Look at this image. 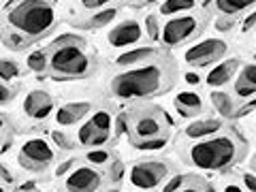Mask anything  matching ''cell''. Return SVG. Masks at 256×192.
I'll list each match as a JSON object with an SVG mask.
<instances>
[{
	"label": "cell",
	"mask_w": 256,
	"mask_h": 192,
	"mask_svg": "<svg viewBox=\"0 0 256 192\" xmlns=\"http://www.w3.org/2000/svg\"><path fill=\"white\" fill-rule=\"evenodd\" d=\"M186 82L194 86V84H198V82H201V79H198V75H196V73H186Z\"/></svg>",
	"instance_id": "obj_43"
},
{
	"label": "cell",
	"mask_w": 256,
	"mask_h": 192,
	"mask_svg": "<svg viewBox=\"0 0 256 192\" xmlns=\"http://www.w3.org/2000/svg\"><path fill=\"white\" fill-rule=\"evenodd\" d=\"M226 190H244L242 186H233V184H230V186H226Z\"/></svg>",
	"instance_id": "obj_46"
},
{
	"label": "cell",
	"mask_w": 256,
	"mask_h": 192,
	"mask_svg": "<svg viewBox=\"0 0 256 192\" xmlns=\"http://www.w3.org/2000/svg\"><path fill=\"white\" fill-rule=\"evenodd\" d=\"M196 0H164L162 6H160V13L162 15H173L180 11H188L194 6Z\"/></svg>",
	"instance_id": "obj_21"
},
{
	"label": "cell",
	"mask_w": 256,
	"mask_h": 192,
	"mask_svg": "<svg viewBox=\"0 0 256 192\" xmlns=\"http://www.w3.org/2000/svg\"><path fill=\"white\" fill-rule=\"evenodd\" d=\"M70 166H73V160H66V162L60 164L58 169H56V175H58V178H60V175H64V173H66V171L70 169Z\"/></svg>",
	"instance_id": "obj_41"
},
{
	"label": "cell",
	"mask_w": 256,
	"mask_h": 192,
	"mask_svg": "<svg viewBox=\"0 0 256 192\" xmlns=\"http://www.w3.org/2000/svg\"><path fill=\"white\" fill-rule=\"evenodd\" d=\"M184 180H186V178H184V175H175V178H171L169 182H166V184H164V186H162V188H164L166 192H173V190H180V188L184 186Z\"/></svg>",
	"instance_id": "obj_31"
},
{
	"label": "cell",
	"mask_w": 256,
	"mask_h": 192,
	"mask_svg": "<svg viewBox=\"0 0 256 192\" xmlns=\"http://www.w3.org/2000/svg\"><path fill=\"white\" fill-rule=\"evenodd\" d=\"M254 166H256V158H254Z\"/></svg>",
	"instance_id": "obj_48"
},
{
	"label": "cell",
	"mask_w": 256,
	"mask_h": 192,
	"mask_svg": "<svg viewBox=\"0 0 256 192\" xmlns=\"http://www.w3.org/2000/svg\"><path fill=\"white\" fill-rule=\"evenodd\" d=\"M226 43L220 41V38H207V41H201L196 45H192L190 50L184 54V58L190 66H207L216 60H220L224 54H226Z\"/></svg>",
	"instance_id": "obj_8"
},
{
	"label": "cell",
	"mask_w": 256,
	"mask_h": 192,
	"mask_svg": "<svg viewBox=\"0 0 256 192\" xmlns=\"http://www.w3.org/2000/svg\"><path fill=\"white\" fill-rule=\"evenodd\" d=\"M109 158H111L109 152H105V150H92V152H88V156H86V160L90 164H105Z\"/></svg>",
	"instance_id": "obj_26"
},
{
	"label": "cell",
	"mask_w": 256,
	"mask_h": 192,
	"mask_svg": "<svg viewBox=\"0 0 256 192\" xmlns=\"http://www.w3.org/2000/svg\"><path fill=\"white\" fill-rule=\"evenodd\" d=\"M254 58H256V54H254Z\"/></svg>",
	"instance_id": "obj_49"
},
{
	"label": "cell",
	"mask_w": 256,
	"mask_h": 192,
	"mask_svg": "<svg viewBox=\"0 0 256 192\" xmlns=\"http://www.w3.org/2000/svg\"><path fill=\"white\" fill-rule=\"evenodd\" d=\"M28 68L34 70V73H43L47 68V56L45 52H32L28 56Z\"/></svg>",
	"instance_id": "obj_23"
},
{
	"label": "cell",
	"mask_w": 256,
	"mask_h": 192,
	"mask_svg": "<svg viewBox=\"0 0 256 192\" xmlns=\"http://www.w3.org/2000/svg\"><path fill=\"white\" fill-rule=\"evenodd\" d=\"M90 109H92L90 102H68V105H64V107L58 109V114H56V122H58L60 126H73Z\"/></svg>",
	"instance_id": "obj_13"
},
{
	"label": "cell",
	"mask_w": 256,
	"mask_h": 192,
	"mask_svg": "<svg viewBox=\"0 0 256 192\" xmlns=\"http://www.w3.org/2000/svg\"><path fill=\"white\" fill-rule=\"evenodd\" d=\"M242 79H246L248 84L256 88V64H248V66H244V70H242Z\"/></svg>",
	"instance_id": "obj_29"
},
{
	"label": "cell",
	"mask_w": 256,
	"mask_h": 192,
	"mask_svg": "<svg viewBox=\"0 0 256 192\" xmlns=\"http://www.w3.org/2000/svg\"><path fill=\"white\" fill-rule=\"evenodd\" d=\"M109 137H111V116L107 111H96L77 132L79 143L82 146H92V148L105 146Z\"/></svg>",
	"instance_id": "obj_5"
},
{
	"label": "cell",
	"mask_w": 256,
	"mask_h": 192,
	"mask_svg": "<svg viewBox=\"0 0 256 192\" xmlns=\"http://www.w3.org/2000/svg\"><path fill=\"white\" fill-rule=\"evenodd\" d=\"M118 15V9H102L98 13H94L92 15V20L88 22L92 28H102V26H107V24L114 22V18Z\"/></svg>",
	"instance_id": "obj_22"
},
{
	"label": "cell",
	"mask_w": 256,
	"mask_h": 192,
	"mask_svg": "<svg viewBox=\"0 0 256 192\" xmlns=\"http://www.w3.org/2000/svg\"><path fill=\"white\" fill-rule=\"evenodd\" d=\"M152 56H156L154 47H139V50H130V52H126L122 56H118L116 64L118 66H132V64H139L143 60L152 58Z\"/></svg>",
	"instance_id": "obj_18"
},
{
	"label": "cell",
	"mask_w": 256,
	"mask_h": 192,
	"mask_svg": "<svg viewBox=\"0 0 256 192\" xmlns=\"http://www.w3.org/2000/svg\"><path fill=\"white\" fill-rule=\"evenodd\" d=\"M222 128L220 120H198V122H192L186 126V137L190 139H205L212 137Z\"/></svg>",
	"instance_id": "obj_16"
},
{
	"label": "cell",
	"mask_w": 256,
	"mask_h": 192,
	"mask_svg": "<svg viewBox=\"0 0 256 192\" xmlns=\"http://www.w3.org/2000/svg\"><path fill=\"white\" fill-rule=\"evenodd\" d=\"M196 28H198V20L196 18H190V15L175 18V20L164 24V28H162V43L169 45V47L180 45V43H184L186 38H190L192 34H194Z\"/></svg>",
	"instance_id": "obj_9"
},
{
	"label": "cell",
	"mask_w": 256,
	"mask_h": 192,
	"mask_svg": "<svg viewBox=\"0 0 256 192\" xmlns=\"http://www.w3.org/2000/svg\"><path fill=\"white\" fill-rule=\"evenodd\" d=\"M212 105H214V109H218V114L224 116V118L235 116V111H233V98H230L228 94H224V92H212Z\"/></svg>",
	"instance_id": "obj_20"
},
{
	"label": "cell",
	"mask_w": 256,
	"mask_h": 192,
	"mask_svg": "<svg viewBox=\"0 0 256 192\" xmlns=\"http://www.w3.org/2000/svg\"><path fill=\"white\" fill-rule=\"evenodd\" d=\"M109 0H82V4L86 6V9H98V6L107 4Z\"/></svg>",
	"instance_id": "obj_36"
},
{
	"label": "cell",
	"mask_w": 256,
	"mask_h": 192,
	"mask_svg": "<svg viewBox=\"0 0 256 192\" xmlns=\"http://www.w3.org/2000/svg\"><path fill=\"white\" fill-rule=\"evenodd\" d=\"M82 41L84 38L82 36H75V34H62V36H58V45H82Z\"/></svg>",
	"instance_id": "obj_32"
},
{
	"label": "cell",
	"mask_w": 256,
	"mask_h": 192,
	"mask_svg": "<svg viewBox=\"0 0 256 192\" xmlns=\"http://www.w3.org/2000/svg\"><path fill=\"white\" fill-rule=\"evenodd\" d=\"M166 178V164L160 160H143V162L132 164L130 173H128V182L134 188L152 190L160 186V182Z\"/></svg>",
	"instance_id": "obj_6"
},
{
	"label": "cell",
	"mask_w": 256,
	"mask_h": 192,
	"mask_svg": "<svg viewBox=\"0 0 256 192\" xmlns=\"http://www.w3.org/2000/svg\"><path fill=\"white\" fill-rule=\"evenodd\" d=\"M36 188V184L34 182H26V184H22L20 190H34Z\"/></svg>",
	"instance_id": "obj_44"
},
{
	"label": "cell",
	"mask_w": 256,
	"mask_h": 192,
	"mask_svg": "<svg viewBox=\"0 0 256 192\" xmlns=\"http://www.w3.org/2000/svg\"><path fill=\"white\" fill-rule=\"evenodd\" d=\"M175 105H178V111L182 116H192L203 109V100L196 92H180L175 98Z\"/></svg>",
	"instance_id": "obj_17"
},
{
	"label": "cell",
	"mask_w": 256,
	"mask_h": 192,
	"mask_svg": "<svg viewBox=\"0 0 256 192\" xmlns=\"http://www.w3.org/2000/svg\"><path fill=\"white\" fill-rule=\"evenodd\" d=\"M141 36H143L141 24L134 22V20H126L122 24H118V26L109 32L107 41L111 47H128V45L139 43Z\"/></svg>",
	"instance_id": "obj_11"
},
{
	"label": "cell",
	"mask_w": 256,
	"mask_h": 192,
	"mask_svg": "<svg viewBox=\"0 0 256 192\" xmlns=\"http://www.w3.org/2000/svg\"><path fill=\"white\" fill-rule=\"evenodd\" d=\"M9 38H11V41H6V45H9L11 50H22V47L28 43V41H26L28 36H26V34H22V32H20V34H11Z\"/></svg>",
	"instance_id": "obj_30"
},
{
	"label": "cell",
	"mask_w": 256,
	"mask_h": 192,
	"mask_svg": "<svg viewBox=\"0 0 256 192\" xmlns=\"http://www.w3.org/2000/svg\"><path fill=\"white\" fill-rule=\"evenodd\" d=\"M252 107H256V98H254V100H250V102H248V105H244L242 109L237 111L235 116H237V118H242V116H246V114H250V111H252Z\"/></svg>",
	"instance_id": "obj_40"
},
{
	"label": "cell",
	"mask_w": 256,
	"mask_h": 192,
	"mask_svg": "<svg viewBox=\"0 0 256 192\" xmlns=\"http://www.w3.org/2000/svg\"><path fill=\"white\" fill-rule=\"evenodd\" d=\"M146 28H148V36L152 38V41H156L158 38V20H156V15H148L146 18Z\"/></svg>",
	"instance_id": "obj_28"
},
{
	"label": "cell",
	"mask_w": 256,
	"mask_h": 192,
	"mask_svg": "<svg viewBox=\"0 0 256 192\" xmlns=\"http://www.w3.org/2000/svg\"><path fill=\"white\" fill-rule=\"evenodd\" d=\"M239 156L237 141L233 137H214L190 148V162L203 171H220L233 164Z\"/></svg>",
	"instance_id": "obj_3"
},
{
	"label": "cell",
	"mask_w": 256,
	"mask_h": 192,
	"mask_svg": "<svg viewBox=\"0 0 256 192\" xmlns=\"http://www.w3.org/2000/svg\"><path fill=\"white\" fill-rule=\"evenodd\" d=\"M54 160V150L45 139H30L20 150V164L30 171H41Z\"/></svg>",
	"instance_id": "obj_7"
},
{
	"label": "cell",
	"mask_w": 256,
	"mask_h": 192,
	"mask_svg": "<svg viewBox=\"0 0 256 192\" xmlns=\"http://www.w3.org/2000/svg\"><path fill=\"white\" fill-rule=\"evenodd\" d=\"M126 130V114H122L118 118V122H116V134H122Z\"/></svg>",
	"instance_id": "obj_38"
},
{
	"label": "cell",
	"mask_w": 256,
	"mask_h": 192,
	"mask_svg": "<svg viewBox=\"0 0 256 192\" xmlns=\"http://www.w3.org/2000/svg\"><path fill=\"white\" fill-rule=\"evenodd\" d=\"M166 88V70L160 64H146V66L126 70V73L111 79L109 90L116 98L134 100V98H150L160 94Z\"/></svg>",
	"instance_id": "obj_1"
},
{
	"label": "cell",
	"mask_w": 256,
	"mask_h": 192,
	"mask_svg": "<svg viewBox=\"0 0 256 192\" xmlns=\"http://www.w3.org/2000/svg\"><path fill=\"white\" fill-rule=\"evenodd\" d=\"M50 66L56 77H88L92 60L79 45H58L50 58Z\"/></svg>",
	"instance_id": "obj_4"
},
{
	"label": "cell",
	"mask_w": 256,
	"mask_h": 192,
	"mask_svg": "<svg viewBox=\"0 0 256 192\" xmlns=\"http://www.w3.org/2000/svg\"><path fill=\"white\" fill-rule=\"evenodd\" d=\"M164 143H166V137L164 134H160V137H154V139L137 141V143H132V146L139 148V150H160V148H164Z\"/></svg>",
	"instance_id": "obj_24"
},
{
	"label": "cell",
	"mask_w": 256,
	"mask_h": 192,
	"mask_svg": "<svg viewBox=\"0 0 256 192\" xmlns=\"http://www.w3.org/2000/svg\"><path fill=\"white\" fill-rule=\"evenodd\" d=\"M52 109H54L52 96L43 90H32L26 96V100H24V111H26V116L34 118V120H45L52 114Z\"/></svg>",
	"instance_id": "obj_12"
},
{
	"label": "cell",
	"mask_w": 256,
	"mask_h": 192,
	"mask_svg": "<svg viewBox=\"0 0 256 192\" xmlns=\"http://www.w3.org/2000/svg\"><path fill=\"white\" fill-rule=\"evenodd\" d=\"M162 134V124L160 120H156L154 116H141L137 122H134V137L139 141L143 139H154Z\"/></svg>",
	"instance_id": "obj_15"
},
{
	"label": "cell",
	"mask_w": 256,
	"mask_h": 192,
	"mask_svg": "<svg viewBox=\"0 0 256 192\" xmlns=\"http://www.w3.org/2000/svg\"><path fill=\"white\" fill-rule=\"evenodd\" d=\"M9 24L28 38L45 36L56 24V11L45 0H22L9 13Z\"/></svg>",
	"instance_id": "obj_2"
},
{
	"label": "cell",
	"mask_w": 256,
	"mask_h": 192,
	"mask_svg": "<svg viewBox=\"0 0 256 192\" xmlns=\"http://www.w3.org/2000/svg\"><path fill=\"white\" fill-rule=\"evenodd\" d=\"M244 188L256 192V175H252V173H246L244 175Z\"/></svg>",
	"instance_id": "obj_35"
},
{
	"label": "cell",
	"mask_w": 256,
	"mask_h": 192,
	"mask_svg": "<svg viewBox=\"0 0 256 192\" xmlns=\"http://www.w3.org/2000/svg\"><path fill=\"white\" fill-rule=\"evenodd\" d=\"M2 182H4V184H6V182H11V173L6 171L4 166H2Z\"/></svg>",
	"instance_id": "obj_45"
},
{
	"label": "cell",
	"mask_w": 256,
	"mask_h": 192,
	"mask_svg": "<svg viewBox=\"0 0 256 192\" xmlns=\"http://www.w3.org/2000/svg\"><path fill=\"white\" fill-rule=\"evenodd\" d=\"M235 92L242 96V98H250V96H254V92H256V88L254 86H250L246 82V79H242L239 77V82L235 84Z\"/></svg>",
	"instance_id": "obj_27"
},
{
	"label": "cell",
	"mask_w": 256,
	"mask_h": 192,
	"mask_svg": "<svg viewBox=\"0 0 256 192\" xmlns=\"http://www.w3.org/2000/svg\"><path fill=\"white\" fill-rule=\"evenodd\" d=\"M122 175H124V164L120 162V160H116L114 166H111V180L120 182V180H122Z\"/></svg>",
	"instance_id": "obj_33"
},
{
	"label": "cell",
	"mask_w": 256,
	"mask_h": 192,
	"mask_svg": "<svg viewBox=\"0 0 256 192\" xmlns=\"http://www.w3.org/2000/svg\"><path fill=\"white\" fill-rule=\"evenodd\" d=\"M254 26H256V11H252V13L244 20V30H246V32L250 30V28H254Z\"/></svg>",
	"instance_id": "obj_37"
},
{
	"label": "cell",
	"mask_w": 256,
	"mask_h": 192,
	"mask_svg": "<svg viewBox=\"0 0 256 192\" xmlns=\"http://www.w3.org/2000/svg\"><path fill=\"white\" fill-rule=\"evenodd\" d=\"M0 92H2V94H0V100H2V105H6V100H11L13 96H15V92L9 90L6 86H2V90H0Z\"/></svg>",
	"instance_id": "obj_39"
},
{
	"label": "cell",
	"mask_w": 256,
	"mask_h": 192,
	"mask_svg": "<svg viewBox=\"0 0 256 192\" xmlns=\"http://www.w3.org/2000/svg\"><path fill=\"white\" fill-rule=\"evenodd\" d=\"M143 2H158V0H143Z\"/></svg>",
	"instance_id": "obj_47"
},
{
	"label": "cell",
	"mask_w": 256,
	"mask_h": 192,
	"mask_svg": "<svg viewBox=\"0 0 256 192\" xmlns=\"http://www.w3.org/2000/svg\"><path fill=\"white\" fill-rule=\"evenodd\" d=\"M0 75H2V79H4V82H6V79H13V77H18V75H20V68H18V64L4 58L2 62H0Z\"/></svg>",
	"instance_id": "obj_25"
},
{
	"label": "cell",
	"mask_w": 256,
	"mask_h": 192,
	"mask_svg": "<svg viewBox=\"0 0 256 192\" xmlns=\"http://www.w3.org/2000/svg\"><path fill=\"white\" fill-rule=\"evenodd\" d=\"M254 2L256 0H216V9L224 15H228V18H233V15L242 13L248 6H252Z\"/></svg>",
	"instance_id": "obj_19"
},
{
	"label": "cell",
	"mask_w": 256,
	"mask_h": 192,
	"mask_svg": "<svg viewBox=\"0 0 256 192\" xmlns=\"http://www.w3.org/2000/svg\"><path fill=\"white\" fill-rule=\"evenodd\" d=\"M64 188L73 190V192H90L100 188V173L90 169V166H77L68 173Z\"/></svg>",
	"instance_id": "obj_10"
},
{
	"label": "cell",
	"mask_w": 256,
	"mask_h": 192,
	"mask_svg": "<svg viewBox=\"0 0 256 192\" xmlns=\"http://www.w3.org/2000/svg\"><path fill=\"white\" fill-rule=\"evenodd\" d=\"M52 137H54V141H56V143H58V148H62V150H68V148H73V146H70V143H68V139L64 137L62 132H58V130H56V132H52Z\"/></svg>",
	"instance_id": "obj_34"
},
{
	"label": "cell",
	"mask_w": 256,
	"mask_h": 192,
	"mask_svg": "<svg viewBox=\"0 0 256 192\" xmlns=\"http://www.w3.org/2000/svg\"><path fill=\"white\" fill-rule=\"evenodd\" d=\"M216 28H218V30H228V28H233V22H230V20H220L218 24H216Z\"/></svg>",
	"instance_id": "obj_42"
},
{
	"label": "cell",
	"mask_w": 256,
	"mask_h": 192,
	"mask_svg": "<svg viewBox=\"0 0 256 192\" xmlns=\"http://www.w3.org/2000/svg\"><path fill=\"white\" fill-rule=\"evenodd\" d=\"M237 66H239L237 58H230V60L220 62L218 66H214V70H212L210 75H207V84H210L212 88H220V86H224V84H228L230 77L235 75Z\"/></svg>",
	"instance_id": "obj_14"
}]
</instances>
